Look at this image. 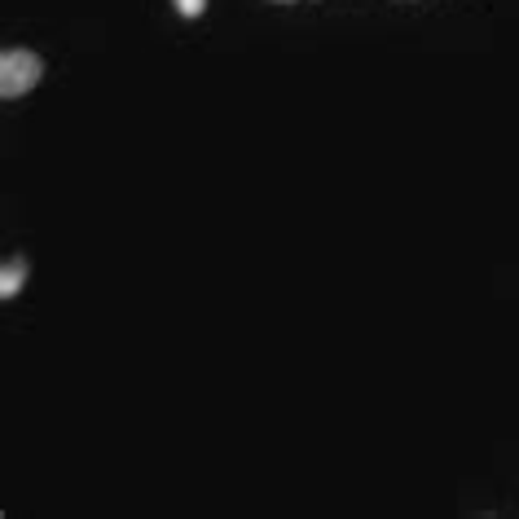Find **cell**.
I'll return each instance as SVG.
<instances>
[{"label":"cell","mask_w":519,"mask_h":519,"mask_svg":"<svg viewBox=\"0 0 519 519\" xmlns=\"http://www.w3.org/2000/svg\"><path fill=\"white\" fill-rule=\"evenodd\" d=\"M40 75H44L40 53H31V49H5V58H0V97H5V102H14V97L31 93V88L40 84Z\"/></svg>","instance_id":"obj_1"},{"label":"cell","mask_w":519,"mask_h":519,"mask_svg":"<svg viewBox=\"0 0 519 519\" xmlns=\"http://www.w3.org/2000/svg\"><path fill=\"white\" fill-rule=\"evenodd\" d=\"M27 273H31L27 256H9L5 269H0V300H14V295L22 291V282H27Z\"/></svg>","instance_id":"obj_2"},{"label":"cell","mask_w":519,"mask_h":519,"mask_svg":"<svg viewBox=\"0 0 519 519\" xmlns=\"http://www.w3.org/2000/svg\"><path fill=\"white\" fill-rule=\"evenodd\" d=\"M176 9H181L185 18H198V14L207 9V0H176Z\"/></svg>","instance_id":"obj_3"},{"label":"cell","mask_w":519,"mask_h":519,"mask_svg":"<svg viewBox=\"0 0 519 519\" xmlns=\"http://www.w3.org/2000/svg\"><path fill=\"white\" fill-rule=\"evenodd\" d=\"M282 5H291V0H282Z\"/></svg>","instance_id":"obj_4"}]
</instances>
